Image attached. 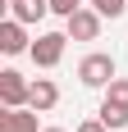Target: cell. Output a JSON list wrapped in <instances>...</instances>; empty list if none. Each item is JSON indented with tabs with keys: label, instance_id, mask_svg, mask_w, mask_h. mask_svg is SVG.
Wrapping results in <instances>:
<instances>
[{
	"label": "cell",
	"instance_id": "6da1fadb",
	"mask_svg": "<svg viewBox=\"0 0 128 132\" xmlns=\"http://www.w3.org/2000/svg\"><path fill=\"white\" fill-rule=\"evenodd\" d=\"M115 55H105V50H91L82 64H78V82L82 87H96V91H105L110 82H115Z\"/></svg>",
	"mask_w": 128,
	"mask_h": 132
},
{
	"label": "cell",
	"instance_id": "7a4b0ae2",
	"mask_svg": "<svg viewBox=\"0 0 128 132\" xmlns=\"http://www.w3.org/2000/svg\"><path fill=\"white\" fill-rule=\"evenodd\" d=\"M69 41H73L69 32H41V37L32 41V50H27V55H32V64H37V68H55V64L64 59V46H69Z\"/></svg>",
	"mask_w": 128,
	"mask_h": 132
},
{
	"label": "cell",
	"instance_id": "3957f363",
	"mask_svg": "<svg viewBox=\"0 0 128 132\" xmlns=\"http://www.w3.org/2000/svg\"><path fill=\"white\" fill-rule=\"evenodd\" d=\"M64 32L73 41H96L101 37V14L91 9V5H82V9H73L69 18H64Z\"/></svg>",
	"mask_w": 128,
	"mask_h": 132
},
{
	"label": "cell",
	"instance_id": "277c9868",
	"mask_svg": "<svg viewBox=\"0 0 128 132\" xmlns=\"http://www.w3.org/2000/svg\"><path fill=\"white\" fill-rule=\"evenodd\" d=\"M27 96H32V82H27L23 73L5 68V73H0V105H5V109H18V105H27Z\"/></svg>",
	"mask_w": 128,
	"mask_h": 132
},
{
	"label": "cell",
	"instance_id": "5b68a950",
	"mask_svg": "<svg viewBox=\"0 0 128 132\" xmlns=\"http://www.w3.org/2000/svg\"><path fill=\"white\" fill-rule=\"evenodd\" d=\"M0 50L5 55H23V50H32V41H27V23L23 18H5V23H0Z\"/></svg>",
	"mask_w": 128,
	"mask_h": 132
},
{
	"label": "cell",
	"instance_id": "8992f818",
	"mask_svg": "<svg viewBox=\"0 0 128 132\" xmlns=\"http://www.w3.org/2000/svg\"><path fill=\"white\" fill-rule=\"evenodd\" d=\"M37 114H41V109H32V105L5 109V114H0V132H41L37 128Z\"/></svg>",
	"mask_w": 128,
	"mask_h": 132
},
{
	"label": "cell",
	"instance_id": "52a82bcc",
	"mask_svg": "<svg viewBox=\"0 0 128 132\" xmlns=\"http://www.w3.org/2000/svg\"><path fill=\"white\" fill-rule=\"evenodd\" d=\"M27 105L41 109V114H51V109L60 105V87H55L51 78H37V82H32V96H27Z\"/></svg>",
	"mask_w": 128,
	"mask_h": 132
},
{
	"label": "cell",
	"instance_id": "ba28073f",
	"mask_svg": "<svg viewBox=\"0 0 128 132\" xmlns=\"http://www.w3.org/2000/svg\"><path fill=\"white\" fill-rule=\"evenodd\" d=\"M9 14L23 18V23H41L51 14V0H18V5H9Z\"/></svg>",
	"mask_w": 128,
	"mask_h": 132
},
{
	"label": "cell",
	"instance_id": "9c48e42d",
	"mask_svg": "<svg viewBox=\"0 0 128 132\" xmlns=\"http://www.w3.org/2000/svg\"><path fill=\"white\" fill-rule=\"evenodd\" d=\"M101 100H105V105H115V109H128V78H115L110 87H105Z\"/></svg>",
	"mask_w": 128,
	"mask_h": 132
},
{
	"label": "cell",
	"instance_id": "30bf717a",
	"mask_svg": "<svg viewBox=\"0 0 128 132\" xmlns=\"http://www.w3.org/2000/svg\"><path fill=\"white\" fill-rule=\"evenodd\" d=\"M87 5L101 14V18H124L128 14V0H87Z\"/></svg>",
	"mask_w": 128,
	"mask_h": 132
},
{
	"label": "cell",
	"instance_id": "8fae6325",
	"mask_svg": "<svg viewBox=\"0 0 128 132\" xmlns=\"http://www.w3.org/2000/svg\"><path fill=\"white\" fill-rule=\"evenodd\" d=\"M96 114L105 119V128H110V132L128 128V109H115V105H105V100H101V109H96Z\"/></svg>",
	"mask_w": 128,
	"mask_h": 132
},
{
	"label": "cell",
	"instance_id": "7c38bea8",
	"mask_svg": "<svg viewBox=\"0 0 128 132\" xmlns=\"http://www.w3.org/2000/svg\"><path fill=\"white\" fill-rule=\"evenodd\" d=\"M87 0H51V14H60V18H69L73 9H82Z\"/></svg>",
	"mask_w": 128,
	"mask_h": 132
},
{
	"label": "cell",
	"instance_id": "4fadbf2b",
	"mask_svg": "<svg viewBox=\"0 0 128 132\" xmlns=\"http://www.w3.org/2000/svg\"><path fill=\"white\" fill-rule=\"evenodd\" d=\"M78 132H110V128H105V119L96 114V119H82V123H78Z\"/></svg>",
	"mask_w": 128,
	"mask_h": 132
},
{
	"label": "cell",
	"instance_id": "5bb4252c",
	"mask_svg": "<svg viewBox=\"0 0 128 132\" xmlns=\"http://www.w3.org/2000/svg\"><path fill=\"white\" fill-rule=\"evenodd\" d=\"M41 132H64V128H41Z\"/></svg>",
	"mask_w": 128,
	"mask_h": 132
},
{
	"label": "cell",
	"instance_id": "9a60e30c",
	"mask_svg": "<svg viewBox=\"0 0 128 132\" xmlns=\"http://www.w3.org/2000/svg\"><path fill=\"white\" fill-rule=\"evenodd\" d=\"M5 5H18V0H5Z\"/></svg>",
	"mask_w": 128,
	"mask_h": 132
}]
</instances>
